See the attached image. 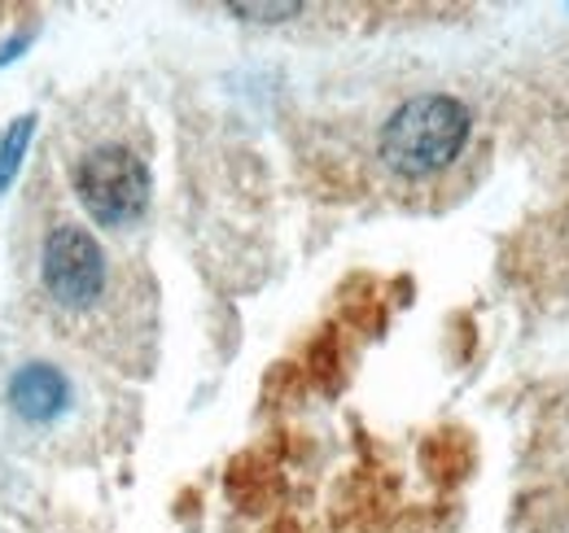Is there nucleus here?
<instances>
[{
	"mask_svg": "<svg viewBox=\"0 0 569 533\" xmlns=\"http://www.w3.org/2000/svg\"><path fill=\"white\" fill-rule=\"evenodd\" d=\"M469 132H473V114L465 101H456L447 92H421L386 119L377 149L395 175L426 180L460 158V149L469 144Z\"/></svg>",
	"mask_w": 569,
	"mask_h": 533,
	"instance_id": "nucleus-1",
	"label": "nucleus"
},
{
	"mask_svg": "<svg viewBox=\"0 0 569 533\" xmlns=\"http://www.w3.org/2000/svg\"><path fill=\"white\" fill-rule=\"evenodd\" d=\"M74 198L101 228H132L149 205V167L123 144H97L74 167Z\"/></svg>",
	"mask_w": 569,
	"mask_h": 533,
	"instance_id": "nucleus-2",
	"label": "nucleus"
},
{
	"mask_svg": "<svg viewBox=\"0 0 569 533\" xmlns=\"http://www.w3.org/2000/svg\"><path fill=\"white\" fill-rule=\"evenodd\" d=\"M40 280L62 311L92 306L106 293V254L97 237L79 223H58L40 250Z\"/></svg>",
	"mask_w": 569,
	"mask_h": 533,
	"instance_id": "nucleus-3",
	"label": "nucleus"
},
{
	"mask_svg": "<svg viewBox=\"0 0 569 533\" xmlns=\"http://www.w3.org/2000/svg\"><path fill=\"white\" fill-rule=\"evenodd\" d=\"M9 402H13V411H18L22 420L44 424V420H53V415L67 411L71 385H67V376H62L58 368H49V363H27V368H18L13 381H9Z\"/></svg>",
	"mask_w": 569,
	"mask_h": 533,
	"instance_id": "nucleus-4",
	"label": "nucleus"
},
{
	"mask_svg": "<svg viewBox=\"0 0 569 533\" xmlns=\"http://www.w3.org/2000/svg\"><path fill=\"white\" fill-rule=\"evenodd\" d=\"M228 13L250 18V22H281V18H298L302 4H246V0H232Z\"/></svg>",
	"mask_w": 569,
	"mask_h": 533,
	"instance_id": "nucleus-5",
	"label": "nucleus"
},
{
	"mask_svg": "<svg viewBox=\"0 0 569 533\" xmlns=\"http://www.w3.org/2000/svg\"><path fill=\"white\" fill-rule=\"evenodd\" d=\"M277 533H298V530H293V525H281V530H277Z\"/></svg>",
	"mask_w": 569,
	"mask_h": 533,
	"instance_id": "nucleus-6",
	"label": "nucleus"
}]
</instances>
